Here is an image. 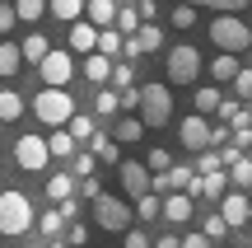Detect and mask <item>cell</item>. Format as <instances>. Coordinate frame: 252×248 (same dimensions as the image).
Returning <instances> with one entry per match:
<instances>
[{
  "label": "cell",
  "mask_w": 252,
  "mask_h": 248,
  "mask_svg": "<svg viewBox=\"0 0 252 248\" xmlns=\"http://www.w3.org/2000/svg\"><path fill=\"white\" fill-rule=\"evenodd\" d=\"M37 225V215H33V202H28L24 192H0V234H9V239H19V234H28Z\"/></svg>",
  "instance_id": "cell-1"
},
{
  "label": "cell",
  "mask_w": 252,
  "mask_h": 248,
  "mask_svg": "<svg viewBox=\"0 0 252 248\" xmlns=\"http://www.w3.org/2000/svg\"><path fill=\"white\" fill-rule=\"evenodd\" d=\"M210 42H215L220 52H248V47H252V28L238 14L220 9V14L210 19Z\"/></svg>",
  "instance_id": "cell-2"
},
{
  "label": "cell",
  "mask_w": 252,
  "mask_h": 248,
  "mask_svg": "<svg viewBox=\"0 0 252 248\" xmlns=\"http://www.w3.org/2000/svg\"><path fill=\"white\" fill-rule=\"evenodd\" d=\"M33 112H37V122H47V127H65V122L75 117V99L61 89V84H42V94L33 99Z\"/></svg>",
  "instance_id": "cell-3"
},
{
  "label": "cell",
  "mask_w": 252,
  "mask_h": 248,
  "mask_svg": "<svg viewBox=\"0 0 252 248\" xmlns=\"http://www.w3.org/2000/svg\"><path fill=\"white\" fill-rule=\"evenodd\" d=\"M140 122L145 127H168L173 122V89L168 84H140Z\"/></svg>",
  "instance_id": "cell-4"
},
{
  "label": "cell",
  "mask_w": 252,
  "mask_h": 248,
  "mask_svg": "<svg viewBox=\"0 0 252 248\" xmlns=\"http://www.w3.org/2000/svg\"><path fill=\"white\" fill-rule=\"evenodd\" d=\"M131 215H135V206H126L122 197H108V192L94 197V220H98V230L126 234V230H131Z\"/></svg>",
  "instance_id": "cell-5"
},
{
  "label": "cell",
  "mask_w": 252,
  "mask_h": 248,
  "mask_svg": "<svg viewBox=\"0 0 252 248\" xmlns=\"http://www.w3.org/2000/svg\"><path fill=\"white\" fill-rule=\"evenodd\" d=\"M163 71H168V84H191L201 75V52L191 42H178L168 56H163Z\"/></svg>",
  "instance_id": "cell-6"
},
{
  "label": "cell",
  "mask_w": 252,
  "mask_h": 248,
  "mask_svg": "<svg viewBox=\"0 0 252 248\" xmlns=\"http://www.w3.org/2000/svg\"><path fill=\"white\" fill-rule=\"evenodd\" d=\"M47 159H52V150H47V136H33V131H24V136L14 141V164L24 169V174H42Z\"/></svg>",
  "instance_id": "cell-7"
},
{
  "label": "cell",
  "mask_w": 252,
  "mask_h": 248,
  "mask_svg": "<svg viewBox=\"0 0 252 248\" xmlns=\"http://www.w3.org/2000/svg\"><path fill=\"white\" fill-rule=\"evenodd\" d=\"M117 178H122V192L126 197H145L154 187L150 164H140V159H122V164H117Z\"/></svg>",
  "instance_id": "cell-8"
},
{
  "label": "cell",
  "mask_w": 252,
  "mask_h": 248,
  "mask_svg": "<svg viewBox=\"0 0 252 248\" xmlns=\"http://www.w3.org/2000/svg\"><path fill=\"white\" fill-rule=\"evenodd\" d=\"M37 71H42V84H70V75H75V61H70V52H61V47H52V52L37 61Z\"/></svg>",
  "instance_id": "cell-9"
},
{
  "label": "cell",
  "mask_w": 252,
  "mask_h": 248,
  "mask_svg": "<svg viewBox=\"0 0 252 248\" xmlns=\"http://www.w3.org/2000/svg\"><path fill=\"white\" fill-rule=\"evenodd\" d=\"M178 141L187 150H210V122L201 117V112H191V117L178 122Z\"/></svg>",
  "instance_id": "cell-10"
},
{
  "label": "cell",
  "mask_w": 252,
  "mask_h": 248,
  "mask_svg": "<svg viewBox=\"0 0 252 248\" xmlns=\"http://www.w3.org/2000/svg\"><path fill=\"white\" fill-rule=\"evenodd\" d=\"M191 178H196V169H191V164H168V169H163V174H154V192H187V183H191Z\"/></svg>",
  "instance_id": "cell-11"
},
{
  "label": "cell",
  "mask_w": 252,
  "mask_h": 248,
  "mask_svg": "<svg viewBox=\"0 0 252 248\" xmlns=\"http://www.w3.org/2000/svg\"><path fill=\"white\" fill-rule=\"evenodd\" d=\"M191 206H196V197H191V192H163V220H168V225H187L191 220Z\"/></svg>",
  "instance_id": "cell-12"
},
{
  "label": "cell",
  "mask_w": 252,
  "mask_h": 248,
  "mask_svg": "<svg viewBox=\"0 0 252 248\" xmlns=\"http://www.w3.org/2000/svg\"><path fill=\"white\" fill-rule=\"evenodd\" d=\"M220 215L229 220V230L248 225V192H243V187H238V192H224V197H220Z\"/></svg>",
  "instance_id": "cell-13"
},
{
  "label": "cell",
  "mask_w": 252,
  "mask_h": 248,
  "mask_svg": "<svg viewBox=\"0 0 252 248\" xmlns=\"http://www.w3.org/2000/svg\"><path fill=\"white\" fill-rule=\"evenodd\" d=\"M108 75H112V56H103V52H84V80L98 89V84H108Z\"/></svg>",
  "instance_id": "cell-14"
},
{
  "label": "cell",
  "mask_w": 252,
  "mask_h": 248,
  "mask_svg": "<svg viewBox=\"0 0 252 248\" xmlns=\"http://www.w3.org/2000/svg\"><path fill=\"white\" fill-rule=\"evenodd\" d=\"M94 47H98V28L89 19H75L70 24V52H94Z\"/></svg>",
  "instance_id": "cell-15"
},
{
  "label": "cell",
  "mask_w": 252,
  "mask_h": 248,
  "mask_svg": "<svg viewBox=\"0 0 252 248\" xmlns=\"http://www.w3.org/2000/svg\"><path fill=\"white\" fill-rule=\"evenodd\" d=\"M234 75H238V52L210 56V80H215V84H234Z\"/></svg>",
  "instance_id": "cell-16"
},
{
  "label": "cell",
  "mask_w": 252,
  "mask_h": 248,
  "mask_svg": "<svg viewBox=\"0 0 252 248\" xmlns=\"http://www.w3.org/2000/svg\"><path fill=\"white\" fill-rule=\"evenodd\" d=\"M84 14H89L94 28H108L117 19V0H84Z\"/></svg>",
  "instance_id": "cell-17"
},
{
  "label": "cell",
  "mask_w": 252,
  "mask_h": 248,
  "mask_svg": "<svg viewBox=\"0 0 252 248\" xmlns=\"http://www.w3.org/2000/svg\"><path fill=\"white\" fill-rule=\"evenodd\" d=\"M201 192H206L210 202H220V197L229 192V169H210V174H201Z\"/></svg>",
  "instance_id": "cell-18"
},
{
  "label": "cell",
  "mask_w": 252,
  "mask_h": 248,
  "mask_svg": "<svg viewBox=\"0 0 252 248\" xmlns=\"http://www.w3.org/2000/svg\"><path fill=\"white\" fill-rule=\"evenodd\" d=\"M24 71V52H19V42H0V80H9V75Z\"/></svg>",
  "instance_id": "cell-19"
},
{
  "label": "cell",
  "mask_w": 252,
  "mask_h": 248,
  "mask_svg": "<svg viewBox=\"0 0 252 248\" xmlns=\"http://www.w3.org/2000/svg\"><path fill=\"white\" fill-rule=\"evenodd\" d=\"M89 150L103 159V164H122V145H117V141H108L103 131H94V136H89Z\"/></svg>",
  "instance_id": "cell-20"
},
{
  "label": "cell",
  "mask_w": 252,
  "mask_h": 248,
  "mask_svg": "<svg viewBox=\"0 0 252 248\" xmlns=\"http://www.w3.org/2000/svg\"><path fill=\"white\" fill-rule=\"evenodd\" d=\"M140 136H145V122L140 117H122L117 127H112V141H117V145H135Z\"/></svg>",
  "instance_id": "cell-21"
},
{
  "label": "cell",
  "mask_w": 252,
  "mask_h": 248,
  "mask_svg": "<svg viewBox=\"0 0 252 248\" xmlns=\"http://www.w3.org/2000/svg\"><path fill=\"white\" fill-rule=\"evenodd\" d=\"M122 42H126V33H117V28H98V47H94V52H103V56H112V61H117L122 56Z\"/></svg>",
  "instance_id": "cell-22"
},
{
  "label": "cell",
  "mask_w": 252,
  "mask_h": 248,
  "mask_svg": "<svg viewBox=\"0 0 252 248\" xmlns=\"http://www.w3.org/2000/svg\"><path fill=\"white\" fill-rule=\"evenodd\" d=\"M47 150H52L56 159H70L75 155V136L65 127H52V136H47Z\"/></svg>",
  "instance_id": "cell-23"
},
{
  "label": "cell",
  "mask_w": 252,
  "mask_h": 248,
  "mask_svg": "<svg viewBox=\"0 0 252 248\" xmlns=\"http://www.w3.org/2000/svg\"><path fill=\"white\" fill-rule=\"evenodd\" d=\"M47 197H52V202H65V197H75V174H52L47 178Z\"/></svg>",
  "instance_id": "cell-24"
},
{
  "label": "cell",
  "mask_w": 252,
  "mask_h": 248,
  "mask_svg": "<svg viewBox=\"0 0 252 248\" xmlns=\"http://www.w3.org/2000/svg\"><path fill=\"white\" fill-rule=\"evenodd\" d=\"M135 42H140V52H159V47H163V28L150 19V24L135 28Z\"/></svg>",
  "instance_id": "cell-25"
},
{
  "label": "cell",
  "mask_w": 252,
  "mask_h": 248,
  "mask_svg": "<svg viewBox=\"0 0 252 248\" xmlns=\"http://www.w3.org/2000/svg\"><path fill=\"white\" fill-rule=\"evenodd\" d=\"M19 52H24V61H28V66H37V61H42L47 52H52V42H47L42 33H28V37H24V47H19Z\"/></svg>",
  "instance_id": "cell-26"
},
{
  "label": "cell",
  "mask_w": 252,
  "mask_h": 248,
  "mask_svg": "<svg viewBox=\"0 0 252 248\" xmlns=\"http://www.w3.org/2000/svg\"><path fill=\"white\" fill-rule=\"evenodd\" d=\"M24 117V99L14 89H0V122H19Z\"/></svg>",
  "instance_id": "cell-27"
},
{
  "label": "cell",
  "mask_w": 252,
  "mask_h": 248,
  "mask_svg": "<svg viewBox=\"0 0 252 248\" xmlns=\"http://www.w3.org/2000/svg\"><path fill=\"white\" fill-rule=\"evenodd\" d=\"M220 99H224V94H220L215 84H206V89H196V94H191V103H196V112H201V117H210V112L220 108Z\"/></svg>",
  "instance_id": "cell-28"
},
{
  "label": "cell",
  "mask_w": 252,
  "mask_h": 248,
  "mask_svg": "<svg viewBox=\"0 0 252 248\" xmlns=\"http://www.w3.org/2000/svg\"><path fill=\"white\" fill-rule=\"evenodd\" d=\"M229 183H234V187H243V192L252 187V159H248V155H238L234 164H229Z\"/></svg>",
  "instance_id": "cell-29"
},
{
  "label": "cell",
  "mask_w": 252,
  "mask_h": 248,
  "mask_svg": "<svg viewBox=\"0 0 252 248\" xmlns=\"http://www.w3.org/2000/svg\"><path fill=\"white\" fill-rule=\"evenodd\" d=\"M47 9H52L56 19H65V24H75V19L84 14V0H47Z\"/></svg>",
  "instance_id": "cell-30"
},
{
  "label": "cell",
  "mask_w": 252,
  "mask_h": 248,
  "mask_svg": "<svg viewBox=\"0 0 252 248\" xmlns=\"http://www.w3.org/2000/svg\"><path fill=\"white\" fill-rule=\"evenodd\" d=\"M159 211H163V197L154 192V187H150L145 197H135V215H140V220H154Z\"/></svg>",
  "instance_id": "cell-31"
},
{
  "label": "cell",
  "mask_w": 252,
  "mask_h": 248,
  "mask_svg": "<svg viewBox=\"0 0 252 248\" xmlns=\"http://www.w3.org/2000/svg\"><path fill=\"white\" fill-rule=\"evenodd\" d=\"M94 108H98V117H112V112H122L117 89H103V84H98V94H94Z\"/></svg>",
  "instance_id": "cell-32"
},
{
  "label": "cell",
  "mask_w": 252,
  "mask_h": 248,
  "mask_svg": "<svg viewBox=\"0 0 252 248\" xmlns=\"http://www.w3.org/2000/svg\"><path fill=\"white\" fill-rule=\"evenodd\" d=\"M108 80H112V89H131V84H135V71H131V61H126V56H122V61H112V75H108Z\"/></svg>",
  "instance_id": "cell-33"
},
{
  "label": "cell",
  "mask_w": 252,
  "mask_h": 248,
  "mask_svg": "<svg viewBox=\"0 0 252 248\" xmlns=\"http://www.w3.org/2000/svg\"><path fill=\"white\" fill-rule=\"evenodd\" d=\"M14 14L24 19V24H37V19L47 14V0H14Z\"/></svg>",
  "instance_id": "cell-34"
},
{
  "label": "cell",
  "mask_w": 252,
  "mask_h": 248,
  "mask_svg": "<svg viewBox=\"0 0 252 248\" xmlns=\"http://www.w3.org/2000/svg\"><path fill=\"white\" fill-rule=\"evenodd\" d=\"M201 234H206L210 244H215V239H224V234H229V220H224L220 211H210L206 220H201Z\"/></svg>",
  "instance_id": "cell-35"
},
{
  "label": "cell",
  "mask_w": 252,
  "mask_h": 248,
  "mask_svg": "<svg viewBox=\"0 0 252 248\" xmlns=\"http://www.w3.org/2000/svg\"><path fill=\"white\" fill-rule=\"evenodd\" d=\"M65 131H70L75 141H89L94 136V117H89V112H75V117L65 122Z\"/></svg>",
  "instance_id": "cell-36"
},
{
  "label": "cell",
  "mask_w": 252,
  "mask_h": 248,
  "mask_svg": "<svg viewBox=\"0 0 252 248\" xmlns=\"http://www.w3.org/2000/svg\"><path fill=\"white\" fill-rule=\"evenodd\" d=\"M61 225H65V215L56 211V206H52V211H42V215H37V230H42L47 239H56V234H61Z\"/></svg>",
  "instance_id": "cell-37"
},
{
  "label": "cell",
  "mask_w": 252,
  "mask_h": 248,
  "mask_svg": "<svg viewBox=\"0 0 252 248\" xmlns=\"http://www.w3.org/2000/svg\"><path fill=\"white\" fill-rule=\"evenodd\" d=\"M94 164H98V155H94V150H80V155H70V174H75V178H89V174H94Z\"/></svg>",
  "instance_id": "cell-38"
},
{
  "label": "cell",
  "mask_w": 252,
  "mask_h": 248,
  "mask_svg": "<svg viewBox=\"0 0 252 248\" xmlns=\"http://www.w3.org/2000/svg\"><path fill=\"white\" fill-rule=\"evenodd\" d=\"M140 24H145V19L135 14V9H122V5H117V19H112V28H117V33H126V37H131Z\"/></svg>",
  "instance_id": "cell-39"
},
{
  "label": "cell",
  "mask_w": 252,
  "mask_h": 248,
  "mask_svg": "<svg viewBox=\"0 0 252 248\" xmlns=\"http://www.w3.org/2000/svg\"><path fill=\"white\" fill-rule=\"evenodd\" d=\"M182 5H206V9H215V14H220V9H229V14H238V9H248L252 0H182Z\"/></svg>",
  "instance_id": "cell-40"
},
{
  "label": "cell",
  "mask_w": 252,
  "mask_h": 248,
  "mask_svg": "<svg viewBox=\"0 0 252 248\" xmlns=\"http://www.w3.org/2000/svg\"><path fill=\"white\" fill-rule=\"evenodd\" d=\"M196 24V5H182V0H173V28H191Z\"/></svg>",
  "instance_id": "cell-41"
},
{
  "label": "cell",
  "mask_w": 252,
  "mask_h": 248,
  "mask_svg": "<svg viewBox=\"0 0 252 248\" xmlns=\"http://www.w3.org/2000/svg\"><path fill=\"white\" fill-rule=\"evenodd\" d=\"M145 164H150V174H163V169L173 164V155H168V150H163V145H154L150 155H145Z\"/></svg>",
  "instance_id": "cell-42"
},
{
  "label": "cell",
  "mask_w": 252,
  "mask_h": 248,
  "mask_svg": "<svg viewBox=\"0 0 252 248\" xmlns=\"http://www.w3.org/2000/svg\"><path fill=\"white\" fill-rule=\"evenodd\" d=\"M234 94H238V99H252V66H238V75H234Z\"/></svg>",
  "instance_id": "cell-43"
},
{
  "label": "cell",
  "mask_w": 252,
  "mask_h": 248,
  "mask_svg": "<svg viewBox=\"0 0 252 248\" xmlns=\"http://www.w3.org/2000/svg\"><path fill=\"white\" fill-rule=\"evenodd\" d=\"M238 112H243V108H238V99H220V108H215V117H220V122H224V127H229V122H234Z\"/></svg>",
  "instance_id": "cell-44"
},
{
  "label": "cell",
  "mask_w": 252,
  "mask_h": 248,
  "mask_svg": "<svg viewBox=\"0 0 252 248\" xmlns=\"http://www.w3.org/2000/svg\"><path fill=\"white\" fill-rule=\"evenodd\" d=\"M65 244L84 248V244H89V225H65Z\"/></svg>",
  "instance_id": "cell-45"
},
{
  "label": "cell",
  "mask_w": 252,
  "mask_h": 248,
  "mask_svg": "<svg viewBox=\"0 0 252 248\" xmlns=\"http://www.w3.org/2000/svg\"><path fill=\"white\" fill-rule=\"evenodd\" d=\"M117 99H122V112H135V108H140V89H135V84H131V89H122Z\"/></svg>",
  "instance_id": "cell-46"
},
{
  "label": "cell",
  "mask_w": 252,
  "mask_h": 248,
  "mask_svg": "<svg viewBox=\"0 0 252 248\" xmlns=\"http://www.w3.org/2000/svg\"><path fill=\"white\" fill-rule=\"evenodd\" d=\"M19 24V14H14V5H5V0H0V33H9V28Z\"/></svg>",
  "instance_id": "cell-47"
},
{
  "label": "cell",
  "mask_w": 252,
  "mask_h": 248,
  "mask_svg": "<svg viewBox=\"0 0 252 248\" xmlns=\"http://www.w3.org/2000/svg\"><path fill=\"white\" fill-rule=\"evenodd\" d=\"M98 192H103V187H98V178H94V174H89V178H80V197H84V202H94Z\"/></svg>",
  "instance_id": "cell-48"
},
{
  "label": "cell",
  "mask_w": 252,
  "mask_h": 248,
  "mask_svg": "<svg viewBox=\"0 0 252 248\" xmlns=\"http://www.w3.org/2000/svg\"><path fill=\"white\" fill-rule=\"evenodd\" d=\"M126 248H154V239L140 234V230H126Z\"/></svg>",
  "instance_id": "cell-49"
},
{
  "label": "cell",
  "mask_w": 252,
  "mask_h": 248,
  "mask_svg": "<svg viewBox=\"0 0 252 248\" xmlns=\"http://www.w3.org/2000/svg\"><path fill=\"white\" fill-rule=\"evenodd\" d=\"M135 14H140V19H145V24H150V19H154V14H159V0H140V5H135Z\"/></svg>",
  "instance_id": "cell-50"
},
{
  "label": "cell",
  "mask_w": 252,
  "mask_h": 248,
  "mask_svg": "<svg viewBox=\"0 0 252 248\" xmlns=\"http://www.w3.org/2000/svg\"><path fill=\"white\" fill-rule=\"evenodd\" d=\"M56 211H61L65 220H75V215H80V202H75V197H65V202H56Z\"/></svg>",
  "instance_id": "cell-51"
},
{
  "label": "cell",
  "mask_w": 252,
  "mask_h": 248,
  "mask_svg": "<svg viewBox=\"0 0 252 248\" xmlns=\"http://www.w3.org/2000/svg\"><path fill=\"white\" fill-rule=\"evenodd\" d=\"M182 248H215V244H210V239H206V234H201V230H196V234H187V239H182Z\"/></svg>",
  "instance_id": "cell-52"
},
{
  "label": "cell",
  "mask_w": 252,
  "mask_h": 248,
  "mask_svg": "<svg viewBox=\"0 0 252 248\" xmlns=\"http://www.w3.org/2000/svg\"><path fill=\"white\" fill-rule=\"evenodd\" d=\"M238 155H243V150H238V145H220V164H224V169H229V164H234V159H238Z\"/></svg>",
  "instance_id": "cell-53"
},
{
  "label": "cell",
  "mask_w": 252,
  "mask_h": 248,
  "mask_svg": "<svg viewBox=\"0 0 252 248\" xmlns=\"http://www.w3.org/2000/svg\"><path fill=\"white\" fill-rule=\"evenodd\" d=\"M154 248H182V239H173V234H168V239H154Z\"/></svg>",
  "instance_id": "cell-54"
},
{
  "label": "cell",
  "mask_w": 252,
  "mask_h": 248,
  "mask_svg": "<svg viewBox=\"0 0 252 248\" xmlns=\"http://www.w3.org/2000/svg\"><path fill=\"white\" fill-rule=\"evenodd\" d=\"M47 248H70V244H61V239H52V244H47Z\"/></svg>",
  "instance_id": "cell-55"
},
{
  "label": "cell",
  "mask_w": 252,
  "mask_h": 248,
  "mask_svg": "<svg viewBox=\"0 0 252 248\" xmlns=\"http://www.w3.org/2000/svg\"><path fill=\"white\" fill-rule=\"evenodd\" d=\"M248 225H252V202H248Z\"/></svg>",
  "instance_id": "cell-56"
},
{
  "label": "cell",
  "mask_w": 252,
  "mask_h": 248,
  "mask_svg": "<svg viewBox=\"0 0 252 248\" xmlns=\"http://www.w3.org/2000/svg\"><path fill=\"white\" fill-rule=\"evenodd\" d=\"M248 248H252V234H248Z\"/></svg>",
  "instance_id": "cell-57"
}]
</instances>
